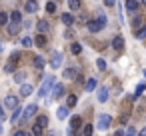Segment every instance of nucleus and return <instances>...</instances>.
I'll return each mask as SVG.
<instances>
[{
  "mask_svg": "<svg viewBox=\"0 0 146 136\" xmlns=\"http://www.w3.org/2000/svg\"><path fill=\"white\" fill-rule=\"evenodd\" d=\"M54 84H56L54 76H46V78H44V82H42V86H40V90H38V96H40V98L48 96V92L52 90V86H54Z\"/></svg>",
  "mask_w": 146,
  "mask_h": 136,
  "instance_id": "obj_1",
  "label": "nucleus"
},
{
  "mask_svg": "<svg viewBox=\"0 0 146 136\" xmlns=\"http://www.w3.org/2000/svg\"><path fill=\"white\" fill-rule=\"evenodd\" d=\"M2 108L16 110V108H18V96H14V94H8V96L4 98V106H2Z\"/></svg>",
  "mask_w": 146,
  "mask_h": 136,
  "instance_id": "obj_2",
  "label": "nucleus"
},
{
  "mask_svg": "<svg viewBox=\"0 0 146 136\" xmlns=\"http://www.w3.org/2000/svg\"><path fill=\"white\" fill-rule=\"evenodd\" d=\"M62 94H64V86H62V84H54L52 90L48 92V98H50V100H56V98H60Z\"/></svg>",
  "mask_w": 146,
  "mask_h": 136,
  "instance_id": "obj_3",
  "label": "nucleus"
},
{
  "mask_svg": "<svg viewBox=\"0 0 146 136\" xmlns=\"http://www.w3.org/2000/svg\"><path fill=\"white\" fill-rule=\"evenodd\" d=\"M36 112H38V106H36V104H30V106H26V110L22 112V118H20V120H22V122H26V120H30Z\"/></svg>",
  "mask_w": 146,
  "mask_h": 136,
  "instance_id": "obj_4",
  "label": "nucleus"
},
{
  "mask_svg": "<svg viewBox=\"0 0 146 136\" xmlns=\"http://www.w3.org/2000/svg\"><path fill=\"white\" fill-rule=\"evenodd\" d=\"M110 122H112V116H110V114H100V116H98V124H96V126H98L100 130H106V128L110 126Z\"/></svg>",
  "mask_w": 146,
  "mask_h": 136,
  "instance_id": "obj_5",
  "label": "nucleus"
},
{
  "mask_svg": "<svg viewBox=\"0 0 146 136\" xmlns=\"http://www.w3.org/2000/svg\"><path fill=\"white\" fill-rule=\"evenodd\" d=\"M62 52H54L52 54V58H50V66H52V70H58L60 66H62Z\"/></svg>",
  "mask_w": 146,
  "mask_h": 136,
  "instance_id": "obj_6",
  "label": "nucleus"
},
{
  "mask_svg": "<svg viewBox=\"0 0 146 136\" xmlns=\"http://www.w3.org/2000/svg\"><path fill=\"white\" fill-rule=\"evenodd\" d=\"M96 98H98L100 104H104V102L108 100V88H106V86H100L98 92H96Z\"/></svg>",
  "mask_w": 146,
  "mask_h": 136,
  "instance_id": "obj_7",
  "label": "nucleus"
},
{
  "mask_svg": "<svg viewBox=\"0 0 146 136\" xmlns=\"http://www.w3.org/2000/svg\"><path fill=\"white\" fill-rule=\"evenodd\" d=\"M80 126H82V118L80 116H70V130L76 132Z\"/></svg>",
  "mask_w": 146,
  "mask_h": 136,
  "instance_id": "obj_8",
  "label": "nucleus"
},
{
  "mask_svg": "<svg viewBox=\"0 0 146 136\" xmlns=\"http://www.w3.org/2000/svg\"><path fill=\"white\" fill-rule=\"evenodd\" d=\"M48 28H50V24H48L46 20H38V22H36V30H38V34L48 32Z\"/></svg>",
  "mask_w": 146,
  "mask_h": 136,
  "instance_id": "obj_9",
  "label": "nucleus"
},
{
  "mask_svg": "<svg viewBox=\"0 0 146 136\" xmlns=\"http://www.w3.org/2000/svg\"><path fill=\"white\" fill-rule=\"evenodd\" d=\"M34 92V88H32V84H28V82H24V84H20V94L22 96H30Z\"/></svg>",
  "mask_w": 146,
  "mask_h": 136,
  "instance_id": "obj_10",
  "label": "nucleus"
},
{
  "mask_svg": "<svg viewBox=\"0 0 146 136\" xmlns=\"http://www.w3.org/2000/svg\"><path fill=\"white\" fill-rule=\"evenodd\" d=\"M24 10H26V12H30V14H32V12H36V10H38V2H36V0H28V2L24 4Z\"/></svg>",
  "mask_w": 146,
  "mask_h": 136,
  "instance_id": "obj_11",
  "label": "nucleus"
},
{
  "mask_svg": "<svg viewBox=\"0 0 146 136\" xmlns=\"http://www.w3.org/2000/svg\"><path fill=\"white\" fill-rule=\"evenodd\" d=\"M126 10H128V14H134L138 10V2L136 0H126Z\"/></svg>",
  "mask_w": 146,
  "mask_h": 136,
  "instance_id": "obj_12",
  "label": "nucleus"
},
{
  "mask_svg": "<svg viewBox=\"0 0 146 136\" xmlns=\"http://www.w3.org/2000/svg\"><path fill=\"white\" fill-rule=\"evenodd\" d=\"M60 20H62L66 26H72V24H74V16H72L70 12H64V14L60 16Z\"/></svg>",
  "mask_w": 146,
  "mask_h": 136,
  "instance_id": "obj_13",
  "label": "nucleus"
},
{
  "mask_svg": "<svg viewBox=\"0 0 146 136\" xmlns=\"http://www.w3.org/2000/svg\"><path fill=\"white\" fill-rule=\"evenodd\" d=\"M112 46H114L116 50H122V48H124V38H122V36H114V38H112Z\"/></svg>",
  "mask_w": 146,
  "mask_h": 136,
  "instance_id": "obj_14",
  "label": "nucleus"
},
{
  "mask_svg": "<svg viewBox=\"0 0 146 136\" xmlns=\"http://www.w3.org/2000/svg\"><path fill=\"white\" fill-rule=\"evenodd\" d=\"M62 76H64V78H68V80H72V78H76V76H78V70H76V68H66V70L62 72Z\"/></svg>",
  "mask_w": 146,
  "mask_h": 136,
  "instance_id": "obj_15",
  "label": "nucleus"
},
{
  "mask_svg": "<svg viewBox=\"0 0 146 136\" xmlns=\"http://www.w3.org/2000/svg\"><path fill=\"white\" fill-rule=\"evenodd\" d=\"M6 30H8V34L14 36V34L20 32V24H12V22H8V24H6Z\"/></svg>",
  "mask_w": 146,
  "mask_h": 136,
  "instance_id": "obj_16",
  "label": "nucleus"
},
{
  "mask_svg": "<svg viewBox=\"0 0 146 136\" xmlns=\"http://www.w3.org/2000/svg\"><path fill=\"white\" fill-rule=\"evenodd\" d=\"M56 118L66 120V118H68V108H66V106H60V108L56 110Z\"/></svg>",
  "mask_w": 146,
  "mask_h": 136,
  "instance_id": "obj_17",
  "label": "nucleus"
},
{
  "mask_svg": "<svg viewBox=\"0 0 146 136\" xmlns=\"http://www.w3.org/2000/svg\"><path fill=\"white\" fill-rule=\"evenodd\" d=\"M8 20H12V24H20V22H22V16H20L18 10H14V12L8 16Z\"/></svg>",
  "mask_w": 146,
  "mask_h": 136,
  "instance_id": "obj_18",
  "label": "nucleus"
},
{
  "mask_svg": "<svg viewBox=\"0 0 146 136\" xmlns=\"http://www.w3.org/2000/svg\"><path fill=\"white\" fill-rule=\"evenodd\" d=\"M76 102H78L76 94H70V96L66 98V108H74V106H76Z\"/></svg>",
  "mask_w": 146,
  "mask_h": 136,
  "instance_id": "obj_19",
  "label": "nucleus"
},
{
  "mask_svg": "<svg viewBox=\"0 0 146 136\" xmlns=\"http://www.w3.org/2000/svg\"><path fill=\"white\" fill-rule=\"evenodd\" d=\"M36 126H40V128L44 130V128L48 126V116H38V118H36Z\"/></svg>",
  "mask_w": 146,
  "mask_h": 136,
  "instance_id": "obj_20",
  "label": "nucleus"
},
{
  "mask_svg": "<svg viewBox=\"0 0 146 136\" xmlns=\"http://www.w3.org/2000/svg\"><path fill=\"white\" fill-rule=\"evenodd\" d=\"M84 88H86V92H94V90H96V80H94V78H88V82H86Z\"/></svg>",
  "mask_w": 146,
  "mask_h": 136,
  "instance_id": "obj_21",
  "label": "nucleus"
},
{
  "mask_svg": "<svg viewBox=\"0 0 146 136\" xmlns=\"http://www.w3.org/2000/svg\"><path fill=\"white\" fill-rule=\"evenodd\" d=\"M20 118H22V110H20V106H18V108L14 110V114H12V118H10V120H12V124H18V120H20Z\"/></svg>",
  "mask_w": 146,
  "mask_h": 136,
  "instance_id": "obj_22",
  "label": "nucleus"
},
{
  "mask_svg": "<svg viewBox=\"0 0 146 136\" xmlns=\"http://www.w3.org/2000/svg\"><path fill=\"white\" fill-rule=\"evenodd\" d=\"M34 68H36V70H42V68H44V58H42V56H36V58H34Z\"/></svg>",
  "mask_w": 146,
  "mask_h": 136,
  "instance_id": "obj_23",
  "label": "nucleus"
},
{
  "mask_svg": "<svg viewBox=\"0 0 146 136\" xmlns=\"http://www.w3.org/2000/svg\"><path fill=\"white\" fill-rule=\"evenodd\" d=\"M24 80H26V74H24V72H14V82L24 84Z\"/></svg>",
  "mask_w": 146,
  "mask_h": 136,
  "instance_id": "obj_24",
  "label": "nucleus"
},
{
  "mask_svg": "<svg viewBox=\"0 0 146 136\" xmlns=\"http://www.w3.org/2000/svg\"><path fill=\"white\" fill-rule=\"evenodd\" d=\"M32 42H36V46H46V36L44 34H38L36 40H32Z\"/></svg>",
  "mask_w": 146,
  "mask_h": 136,
  "instance_id": "obj_25",
  "label": "nucleus"
},
{
  "mask_svg": "<svg viewBox=\"0 0 146 136\" xmlns=\"http://www.w3.org/2000/svg\"><path fill=\"white\" fill-rule=\"evenodd\" d=\"M68 6H70V10H80V0H68Z\"/></svg>",
  "mask_w": 146,
  "mask_h": 136,
  "instance_id": "obj_26",
  "label": "nucleus"
},
{
  "mask_svg": "<svg viewBox=\"0 0 146 136\" xmlns=\"http://www.w3.org/2000/svg\"><path fill=\"white\" fill-rule=\"evenodd\" d=\"M4 72H6V74H14V72H16V66H14L12 62H8V64H4Z\"/></svg>",
  "mask_w": 146,
  "mask_h": 136,
  "instance_id": "obj_27",
  "label": "nucleus"
},
{
  "mask_svg": "<svg viewBox=\"0 0 146 136\" xmlns=\"http://www.w3.org/2000/svg\"><path fill=\"white\" fill-rule=\"evenodd\" d=\"M96 24H98L100 28H104V26H106V16H104V14H98V18H96Z\"/></svg>",
  "mask_w": 146,
  "mask_h": 136,
  "instance_id": "obj_28",
  "label": "nucleus"
},
{
  "mask_svg": "<svg viewBox=\"0 0 146 136\" xmlns=\"http://www.w3.org/2000/svg\"><path fill=\"white\" fill-rule=\"evenodd\" d=\"M86 26H88V30H90V32H98V30H100V26L96 24V20H92V22H88Z\"/></svg>",
  "mask_w": 146,
  "mask_h": 136,
  "instance_id": "obj_29",
  "label": "nucleus"
},
{
  "mask_svg": "<svg viewBox=\"0 0 146 136\" xmlns=\"http://www.w3.org/2000/svg\"><path fill=\"white\" fill-rule=\"evenodd\" d=\"M46 12H50V14H54V12H56V2H52V0H50V2L46 4Z\"/></svg>",
  "mask_w": 146,
  "mask_h": 136,
  "instance_id": "obj_30",
  "label": "nucleus"
},
{
  "mask_svg": "<svg viewBox=\"0 0 146 136\" xmlns=\"http://www.w3.org/2000/svg\"><path fill=\"white\" fill-rule=\"evenodd\" d=\"M32 44H34V42H32L30 36H24V38H22V46H24V48H30Z\"/></svg>",
  "mask_w": 146,
  "mask_h": 136,
  "instance_id": "obj_31",
  "label": "nucleus"
},
{
  "mask_svg": "<svg viewBox=\"0 0 146 136\" xmlns=\"http://www.w3.org/2000/svg\"><path fill=\"white\" fill-rule=\"evenodd\" d=\"M70 50H72V54H80V52H82V46H80L78 42H74V44L70 46Z\"/></svg>",
  "mask_w": 146,
  "mask_h": 136,
  "instance_id": "obj_32",
  "label": "nucleus"
},
{
  "mask_svg": "<svg viewBox=\"0 0 146 136\" xmlns=\"http://www.w3.org/2000/svg\"><path fill=\"white\" fill-rule=\"evenodd\" d=\"M30 136H42V128L34 124V126H32V134H30Z\"/></svg>",
  "mask_w": 146,
  "mask_h": 136,
  "instance_id": "obj_33",
  "label": "nucleus"
},
{
  "mask_svg": "<svg viewBox=\"0 0 146 136\" xmlns=\"http://www.w3.org/2000/svg\"><path fill=\"white\" fill-rule=\"evenodd\" d=\"M82 136H92V126H90V124H86V126L82 128Z\"/></svg>",
  "mask_w": 146,
  "mask_h": 136,
  "instance_id": "obj_34",
  "label": "nucleus"
},
{
  "mask_svg": "<svg viewBox=\"0 0 146 136\" xmlns=\"http://www.w3.org/2000/svg\"><path fill=\"white\" fill-rule=\"evenodd\" d=\"M0 24H2V26L8 24V14L6 12H0Z\"/></svg>",
  "mask_w": 146,
  "mask_h": 136,
  "instance_id": "obj_35",
  "label": "nucleus"
},
{
  "mask_svg": "<svg viewBox=\"0 0 146 136\" xmlns=\"http://www.w3.org/2000/svg\"><path fill=\"white\" fill-rule=\"evenodd\" d=\"M96 66H98V70H106V60L98 58V60H96Z\"/></svg>",
  "mask_w": 146,
  "mask_h": 136,
  "instance_id": "obj_36",
  "label": "nucleus"
},
{
  "mask_svg": "<svg viewBox=\"0 0 146 136\" xmlns=\"http://www.w3.org/2000/svg\"><path fill=\"white\" fill-rule=\"evenodd\" d=\"M136 38H138V40H144V38H146V28L138 30V32H136Z\"/></svg>",
  "mask_w": 146,
  "mask_h": 136,
  "instance_id": "obj_37",
  "label": "nucleus"
},
{
  "mask_svg": "<svg viewBox=\"0 0 146 136\" xmlns=\"http://www.w3.org/2000/svg\"><path fill=\"white\" fill-rule=\"evenodd\" d=\"M136 134H138V132H136V128H134V126H130V128L124 132V136H136Z\"/></svg>",
  "mask_w": 146,
  "mask_h": 136,
  "instance_id": "obj_38",
  "label": "nucleus"
},
{
  "mask_svg": "<svg viewBox=\"0 0 146 136\" xmlns=\"http://www.w3.org/2000/svg\"><path fill=\"white\" fill-rule=\"evenodd\" d=\"M18 60H20V54H18V52H12V56H10V62H12V64H16Z\"/></svg>",
  "mask_w": 146,
  "mask_h": 136,
  "instance_id": "obj_39",
  "label": "nucleus"
},
{
  "mask_svg": "<svg viewBox=\"0 0 146 136\" xmlns=\"http://www.w3.org/2000/svg\"><path fill=\"white\" fill-rule=\"evenodd\" d=\"M144 88H146V84H142V82H140V84H138V86H136V94H134V96H132V98H136V96H138V94H140V92H142V90H144Z\"/></svg>",
  "mask_w": 146,
  "mask_h": 136,
  "instance_id": "obj_40",
  "label": "nucleus"
},
{
  "mask_svg": "<svg viewBox=\"0 0 146 136\" xmlns=\"http://www.w3.org/2000/svg\"><path fill=\"white\" fill-rule=\"evenodd\" d=\"M140 24H142V20H140V18H134V20H132V28H138Z\"/></svg>",
  "mask_w": 146,
  "mask_h": 136,
  "instance_id": "obj_41",
  "label": "nucleus"
},
{
  "mask_svg": "<svg viewBox=\"0 0 146 136\" xmlns=\"http://www.w3.org/2000/svg\"><path fill=\"white\" fill-rule=\"evenodd\" d=\"M14 136H30V134H28V132H24V130H16V132H14Z\"/></svg>",
  "mask_w": 146,
  "mask_h": 136,
  "instance_id": "obj_42",
  "label": "nucleus"
},
{
  "mask_svg": "<svg viewBox=\"0 0 146 136\" xmlns=\"http://www.w3.org/2000/svg\"><path fill=\"white\" fill-rule=\"evenodd\" d=\"M116 0H104V6H114Z\"/></svg>",
  "mask_w": 146,
  "mask_h": 136,
  "instance_id": "obj_43",
  "label": "nucleus"
},
{
  "mask_svg": "<svg viewBox=\"0 0 146 136\" xmlns=\"http://www.w3.org/2000/svg\"><path fill=\"white\" fill-rule=\"evenodd\" d=\"M2 122H4V108L0 106V124H2Z\"/></svg>",
  "mask_w": 146,
  "mask_h": 136,
  "instance_id": "obj_44",
  "label": "nucleus"
},
{
  "mask_svg": "<svg viewBox=\"0 0 146 136\" xmlns=\"http://www.w3.org/2000/svg\"><path fill=\"white\" fill-rule=\"evenodd\" d=\"M136 136H146V126H144V128H142V130H140V132H138Z\"/></svg>",
  "mask_w": 146,
  "mask_h": 136,
  "instance_id": "obj_45",
  "label": "nucleus"
},
{
  "mask_svg": "<svg viewBox=\"0 0 146 136\" xmlns=\"http://www.w3.org/2000/svg\"><path fill=\"white\" fill-rule=\"evenodd\" d=\"M112 136H124V132H122V130H116V132H114Z\"/></svg>",
  "mask_w": 146,
  "mask_h": 136,
  "instance_id": "obj_46",
  "label": "nucleus"
},
{
  "mask_svg": "<svg viewBox=\"0 0 146 136\" xmlns=\"http://www.w3.org/2000/svg\"><path fill=\"white\" fill-rule=\"evenodd\" d=\"M142 4H144V6H146V0H142Z\"/></svg>",
  "mask_w": 146,
  "mask_h": 136,
  "instance_id": "obj_47",
  "label": "nucleus"
},
{
  "mask_svg": "<svg viewBox=\"0 0 146 136\" xmlns=\"http://www.w3.org/2000/svg\"><path fill=\"white\" fill-rule=\"evenodd\" d=\"M48 136H56V134H54V132H52V134H48Z\"/></svg>",
  "mask_w": 146,
  "mask_h": 136,
  "instance_id": "obj_48",
  "label": "nucleus"
},
{
  "mask_svg": "<svg viewBox=\"0 0 146 136\" xmlns=\"http://www.w3.org/2000/svg\"><path fill=\"white\" fill-rule=\"evenodd\" d=\"M0 52H2V44H0Z\"/></svg>",
  "mask_w": 146,
  "mask_h": 136,
  "instance_id": "obj_49",
  "label": "nucleus"
}]
</instances>
